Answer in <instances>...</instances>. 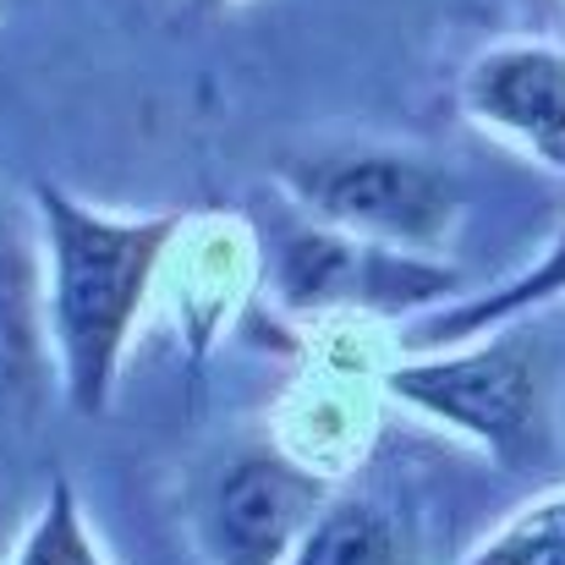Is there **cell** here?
<instances>
[{"instance_id": "obj_12", "label": "cell", "mask_w": 565, "mask_h": 565, "mask_svg": "<svg viewBox=\"0 0 565 565\" xmlns=\"http://www.w3.org/2000/svg\"><path fill=\"white\" fill-rule=\"evenodd\" d=\"M203 6H225V0H203Z\"/></svg>"}, {"instance_id": "obj_11", "label": "cell", "mask_w": 565, "mask_h": 565, "mask_svg": "<svg viewBox=\"0 0 565 565\" xmlns=\"http://www.w3.org/2000/svg\"><path fill=\"white\" fill-rule=\"evenodd\" d=\"M467 565H565V489L511 516L489 544L467 555Z\"/></svg>"}, {"instance_id": "obj_3", "label": "cell", "mask_w": 565, "mask_h": 565, "mask_svg": "<svg viewBox=\"0 0 565 565\" xmlns=\"http://www.w3.org/2000/svg\"><path fill=\"white\" fill-rule=\"evenodd\" d=\"M286 198L358 242L395 253H434L461 220V182L412 149H319L280 166Z\"/></svg>"}, {"instance_id": "obj_2", "label": "cell", "mask_w": 565, "mask_h": 565, "mask_svg": "<svg viewBox=\"0 0 565 565\" xmlns=\"http://www.w3.org/2000/svg\"><path fill=\"white\" fill-rule=\"evenodd\" d=\"M384 390L401 406L434 417L439 428H456L461 439L483 445L505 472H527L550 456V352L511 324L395 363L384 374Z\"/></svg>"}, {"instance_id": "obj_9", "label": "cell", "mask_w": 565, "mask_h": 565, "mask_svg": "<svg viewBox=\"0 0 565 565\" xmlns=\"http://www.w3.org/2000/svg\"><path fill=\"white\" fill-rule=\"evenodd\" d=\"M286 565H406V539L374 500H330Z\"/></svg>"}, {"instance_id": "obj_4", "label": "cell", "mask_w": 565, "mask_h": 565, "mask_svg": "<svg viewBox=\"0 0 565 565\" xmlns=\"http://www.w3.org/2000/svg\"><path fill=\"white\" fill-rule=\"evenodd\" d=\"M324 505L330 483L313 461L280 445H247L203 500V550L214 565H286Z\"/></svg>"}, {"instance_id": "obj_7", "label": "cell", "mask_w": 565, "mask_h": 565, "mask_svg": "<svg viewBox=\"0 0 565 565\" xmlns=\"http://www.w3.org/2000/svg\"><path fill=\"white\" fill-rule=\"evenodd\" d=\"M0 352L33 363L44 352V236L39 209L0 182Z\"/></svg>"}, {"instance_id": "obj_10", "label": "cell", "mask_w": 565, "mask_h": 565, "mask_svg": "<svg viewBox=\"0 0 565 565\" xmlns=\"http://www.w3.org/2000/svg\"><path fill=\"white\" fill-rule=\"evenodd\" d=\"M11 565H110L99 555V544H94V533H88V522H83L77 489H72L66 478H55V489H50L39 522L28 527V539H22V550H17Z\"/></svg>"}, {"instance_id": "obj_8", "label": "cell", "mask_w": 565, "mask_h": 565, "mask_svg": "<svg viewBox=\"0 0 565 565\" xmlns=\"http://www.w3.org/2000/svg\"><path fill=\"white\" fill-rule=\"evenodd\" d=\"M555 297H565V231L550 236V247H544L522 275L500 280V286L483 291V297H467V302H450L445 313H434V319L423 324V341H428V347H461V341H478V335H489V330H505V324L527 319L533 308H544V302H555Z\"/></svg>"}, {"instance_id": "obj_1", "label": "cell", "mask_w": 565, "mask_h": 565, "mask_svg": "<svg viewBox=\"0 0 565 565\" xmlns=\"http://www.w3.org/2000/svg\"><path fill=\"white\" fill-rule=\"evenodd\" d=\"M33 209L44 236V341L55 347L66 401L99 417L188 214H110L55 182L33 188Z\"/></svg>"}, {"instance_id": "obj_5", "label": "cell", "mask_w": 565, "mask_h": 565, "mask_svg": "<svg viewBox=\"0 0 565 565\" xmlns=\"http://www.w3.org/2000/svg\"><path fill=\"white\" fill-rule=\"evenodd\" d=\"M461 105L478 127L511 138L544 171L565 177V50L544 39H505L461 77Z\"/></svg>"}, {"instance_id": "obj_6", "label": "cell", "mask_w": 565, "mask_h": 565, "mask_svg": "<svg viewBox=\"0 0 565 565\" xmlns=\"http://www.w3.org/2000/svg\"><path fill=\"white\" fill-rule=\"evenodd\" d=\"M253 247L258 242L236 214H198V220L188 214L166 269H177V319L188 324L192 352H203L220 335L225 313L253 286V275H258Z\"/></svg>"}]
</instances>
